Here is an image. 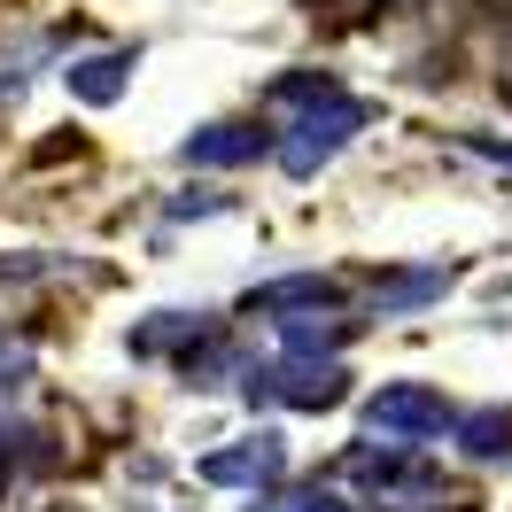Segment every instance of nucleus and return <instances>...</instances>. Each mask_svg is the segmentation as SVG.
<instances>
[{"instance_id":"nucleus-17","label":"nucleus","mask_w":512,"mask_h":512,"mask_svg":"<svg viewBox=\"0 0 512 512\" xmlns=\"http://www.w3.org/2000/svg\"><path fill=\"white\" fill-rule=\"evenodd\" d=\"M24 373H32V350H24V342H16V350L0 342V396H8V388L24 381Z\"/></svg>"},{"instance_id":"nucleus-10","label":"nucleus","mask_w":512,"mask_h":512,"mask_svg":"<svg viewBox=\"0 0 512 512\" xmlns=\"http://www.w3.org/2000/svg\"><path fill=\"white\" fill-rule=\"evenodd\" d=\"M210 334H218V326L202 319V311H156L148 326H132V350L156 357V350H179V342H194V350H202ZM194 350H187V357H194Z\"/></svg>"},{"instance_id":"nucleus-3","label":"nucleus","mask_w":512,"mask_h":512,"mask_svg":"<svg viewBox=\"0 0 512 512\" xmlns=\"http://www.w3.org/2000/svg\"><path fill=\"white\" fill-rule=\"evenodd\" d=\"M249 404H288V412H334L350 396V373L334 357H288V365H264V373H241Z\"/></svg>"},{"instance_id":"nucleus-2","label":"nucleus","mask_w":512,"mask_h":512,"mask_svg":"<svg viewBox=\"0 0 512 512\" xmlns=\"http://www.w3.org/2000/svg\"><path fill=\"white\" fill-rule=\"evenodd\" d=\"M412 443H396V450H350L342 466H350L365 489H373V505L388 512H443L450 505V481L435 474V466H419V458H404Z\"/></svg>"},{"instance_id":"nucleus-12","label":"nucleus","mask_w":512,"mask_h":512,"mask_svg":"<svg viewBox=\"0 0 512 512\" xmlns=\"http://www.w3.org/2000/svg\"><path fill=\"white\" fill-rule=\"evenodd\" d=\"M280 334H288V357H334V350L357 334V319H319V311H295V319H280Z\"/></svg>"},{"instance_id":"nucleus-11","label":"nucleus","mask_w":512,"mask_h":512,"mask_svg":"<svg viewBox=\"0 0 512 512\" xmlns=\"http://www.w3.org/2000/svg\"><path fill=\"white\" fill-rule=\"evenodd\" d=\"M55 458V443H47V427H0V505H8V489L24 474H39Z\"/></svg>"},{"instance_id":"nucleus-13","label":"nucleus","mask_w":512,"mask_h":512,"mask_svg":"<svg viewBox=\"0 0 512 512\" xmlns=\"http://www.w3.org/2000/svg\"><path fill=\"white\" fill-rule=\"evenodd\" d=\"M450 288V264H427V272H396V280H381L373 288V311H412V303H427V295Z\"/></svg>"},{"instance_id":"nucleus-16","label":"nucleus","mask_w":512,"mask_h":512,"mask_svg":"<svg viewBox=\"0 0 512 512\" xmlns=\"http://www.w3.org/2000/svg\"><path fill=\"white\" fill-rule=\"evenodd\" d=\"M458 148H466V156H481V163H505V171H512V140H489V132H458Z\"/></svg>"},{"instance_id":"nucleus-15","label":"nucleus","mask_w":512,"mask_h":512,"mask_svg":"<svg viewBox=\"0 0 512 512\" xmlns=\"http://www.w3.org/2000/svg\"><path fill=\"white\" fill-rule=\"evenodd\" d=\"M272 512H357L350 497H326V489H295V497H280Z\"/></svg>"},{"instance_id":"nucleus-8","label":"nucleus","mask_w":512,"mask_h":512,"mask_svg":"<svg viewBox=\"0 0 512 512\" xmlns=\"http://www.w3.org/2000/svg\"><path fill=\"white\" fill-rule=\"evenodd\" d=\"M450 435H458V450H466V458L505 466V458H512V404H481V412L450 419Z\"/></svg>"},{"instance_id":"nucleus-6","label":"nucleus","mask_w":512,"mask_h":512,"mask_svg":"<svg viewBox=\"0 0 512 512\" xmlns=\"http://www.w3.org/2000/svg\"><path fill=\"white\" fill-rule=\"evenodd\" d=\"M264 148H272V140H264V125H249V117H225V125H202L187 148H179V156L202 163V171H233V163H256Z\"/></svg>"},{"instance_id":"nucleus-14","label":"nucleus","mask_w":512,"mask_h":512,"mask_svg":"<svg viewBox=\"0 0 512 512\" xmlns=\"http://www.w3.org/2000/svg\"><path fill=\"white\" fill-rule=\"evenodd\" d=\"M326 94H342L326 70H295V78H280V86H272V101H288V109H303V101H326Z\"/></svg>"},{"instance_id":"nucleus-4","label":"nucleus","mask_w":512,"mask_h":512,"mask_svg":"<svg viewBox=\"0 0 512 512\" xmlns=\"http://www.w3.org/2000/svg\"><path fill=\"white\" fill-rule=\"evenodd\" d=\"M450 396L427 381H388L365 396V427L381 435V443H427V435H450Z\"/></svg>"},{"instance_id":"nucleus-1","label":"nucleus","mask_w":512,"mask_h":512,"mask_svg":"<svg viewBox=\"0 0 512 512\" xmlns=\"http://www.w3.org/2000/svg\"><path fill=\"white\" fill-rule=\"evenodd\" d=\"M365 125H373V101H350V94L303 101V117L272 140V156H280V171H288V179H311V171H326V163L342 156Z\"/></svg>"},{"instance_id":"nucleus-5","label":"nucleus","mask_w":512,"mask_h":512,"mask_svg":"<svg viewBox=\"0 0 512 512\" xmlns=\"http://www.w3.org/2000/svg\"><path fill=\"white\" fill-rule=\"evenodd\" d=\"M280 474H288V443H280L272 427L249 435V443L210 450V458H202V481H218V489H272Z\"/></svg>"},{"instance_id":"nucleus-7","label":"nucleus","mask_w":512,"mask_h":512,"mask_svg":"<svg viewBox=\"0 0 512 512\" xmlns=\"http://www.w3.org/2000/svg\"><path fill=\"white\" fill-rule=\"evenodd\" d=\"M326 303H334V280H326V272H288V280H272V288L241 295L249 319H295V311H326Z\"/></svg>"},{"instance_id":"nucleus-9","label":"nucleus","mask_w":512,"mask_h":512,"mask_svg":"<svg viewBox=\"0 0 512 512\" xmlns=\"http://www.w3.org/2000/svg\"><path fill=\"white\" fill-rule=\"evenodd\" d=\"M63 86L78 101H94V109H109V101L132 86V55H78V63L63 70Z\"/></svg>"}]
</instances>
